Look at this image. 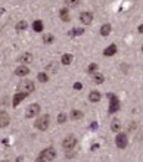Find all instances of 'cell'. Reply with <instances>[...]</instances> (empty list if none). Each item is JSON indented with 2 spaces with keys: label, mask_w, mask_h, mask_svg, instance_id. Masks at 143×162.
I'll list each match as a JSON object with an SVG mask.
<instances>
[{
  "label": "cell",
  "mask_w": 143,
  "mask_h": 162,
  "mask_svg": "<svg viewBox=\"0 0 143 162\" xmlns=\"http://www.w3.org/2000/svg\"><path fill=\"white\" fill-rule=\"evenodd\" d=\"M75 144H77V139H75L74 136H68V137H66V139L62 142V146H64V149H66V150L74 149Z\"/></svg>",
  "instance_id": "8992f818"
},
{
  "label": "cell",
  "mask_w": 143,
  "mask_h": 162,
  "mask_svg": "<svg viewBox=\"0 0 143 162\" xmlns=\"http://www.w3.org/2000/svg\"><path fill=\"white\" fill-rule=\"evenodd\" d=\"M65 5H66V6H78L80 3H78V2H71V0H66Z\"/></svg>",
  "instance_id": "83f0119b"
},
{
  "label": "cell",
  "mask_w": 143,
  "mask_h": 162,
  "mask_svg": "<svg viewBox=\"0 0 143 162\" xmlns=\"http://www.w3.org/2000/svg\"><path fill=\"white\" fill-rule=\"evenodd\" d=\"M27 96H28V95H24V93H16V95L13 96L12 105H13V106H18V105H19V102H21V100H24Z\"/></svg>",
  "instance_id": "30bf717a"
},
{
  "label": "cell",
  "mask_w": 143,
  "mask_h": 162,
  "mask_svg": "<svg viewBox=\"0 0 143 162\" xmlns=\"http://www.w3.org/2000/svg\"><path fill=\"white\" fill-rule=\"evenodd\" d=\"M109 99H111V103H109V114H115L117 110H120V99L117 97V96H114V95H111L109 93Z\"/></svg>",
  "instance_id": "277c9868"
},
{
  "label": "cell",
  "mask_w": 143,
  "mask_h": 162,
  "mask_svg": "<svg viewBox=\"0 0 143 162\" xmlns=\"http://www.w3.org/2000/svg\"><path fill=\"white\" fill-rule=\"evenodd\" d=\"M127 136H125L124 133H118V136H117V139H115V144L118 146L120 149H124V147H127Z\"/></svg>",
  "instance_id": "52a82bcc"
},
{
  "label": "cell",
  "mask_w": 143,
  "mask_h": 162,
  "mask_svg": "<svg viewBox=\"0 0 143 162\" xmlns=\"http://www.w3.org/2000/svg\"><path fill=\"white\" fill-rule=\"evenodd\" d=\"M32 30H34L36 32H41V31H43V22H41V21H36L34 24H32Z\"/></svg>",
  "instance_id": "e0dca14e"
},
{
  "label": "cell",
  "mask_w": 143,
  "mask_h": 162,
  "mask_svg": "<svg viewBox=\"0 0 143 162\" xmlns=\"http://www.w3.org/2000/svg\"><path fill=\"white\" fill-rule=\"evenodd\" d=\"M53 40H55V37L52 36V34H44V36H43V41H44L46 44L53 43Z\"/></svg>",
  "instance_id": "7402d4cb"
},
{
  "label": "cell",
  "mask_w": 143,
  "mask_h": 162,
  "mask_svg": "<svg viewBox=\"0 0 143 162\" xmlns=\"http://www.w3.org/2000/svg\"><path fill=\"white\" fill-rule=\"evenodd\" d=\"M9 124V115L6 112H0V128H3Z\"/></svg>",
  "instance_id": "8fae6325"
},
{
  "label": "cell",
  "mask_w": 143,
  "mask_h": 162,
  "mask_svg": "<svg viewBox=\"0 0 143 162\" xmlns=\"http://www.w3.org/2000/svg\"><path fill=\"white\" fill-rule=\"evenodd\" d=\"M93 81H95L96 84H102V83L105 81V77H103L102 74H95V77H93Z\"/></svg>",
  "instance_id": "44dd1931"
},
{
  "label": "cell",
  "mask_w": 143,
  "mask_h": 162,
  "mask_svg": "<svg viewBox=\"0 0 143 162\" xmlns=\"http://www.w3.org/2000/svg\"><path fill=\"white\" fill-rule=\"evenodd\" d=\"M37 78H38V81H41V83L49 81V77H47V74H44V72H40V74L37 75Z\"/></svg>",
  "instance_id": "cb8c5ba5"
},
{
  "label": "cell",
  "mask_w": 143,
  "mask_h": 162,
  "mask_svg": "<svg viewBox=\"0 0 143 162\" xmlns=\"http://www.w3.org/2000/svg\"><path fill=\"white\" fill-rule=\"evenodd\" d=\"M27 27H28V24L24 22V21H21V22L16 24V30H18V31H21V30H27Z\"/></svg>",
  "instance_id": "d4e9b609"
},
{
  "label": "cell",
  "mask_w": 143,
  "mask_h": 162,
  "mask_svg": "<svg viewBox=\"0 0 143 162\" xmlns=\"http://www.w3.org/2000/svg\"><path fill=\"white\" fill-rule=\"evenodd\" d=\"M120 128H121L120 121H118V119H114L112 124H111V130H112V131H115V133H120Z\"/></svg>",
  "instance_id": "d6986e66"
},
{
  "label": "cell",
  "mask_w": 143,
  "mask_h": 162,
  "mask_svg": "<svg viewBox=\"0 0 143 162\" xmlns=\"http://www.w3.org/2000/svg\"><path fill=\"white\" fill-rule=\"evenodd\" d=\"M115 53H117V46L115 44H111L108 49H105V52H103L105 56H114Z\"/></svg>",
  "instance_id": "9a60e30c"
},
{
  "label": "cell",
  "mask_w": 143,
  "mask_h": 162,
  "mask_svg": "<svg viewBox=\"0 0 143 162\" xmlns=\"http://www.w3.org/2000/svg\"><path fill=\"white\" fill-rule=\"evenodd\" d=\"M84 115H83V112H80V110H71V118L72 119H80Z\"/></svg>",
  "instance_id": "603a6c76"
},
{
  "label": "cell",
  "mask_w": 143,
  "mask_h": 162,
  "mask_svg": "<svg viewBox=\"0 0 143 162\" xmlns=\"http://www.w3.org/2000/svg\"><path fill=\"white\" fill-rule=\"evenodd\" d=\"M65 121H66V115H65V114H59V116H58V122L62 124V122H65Z\"/></svg>",
  "instance_id": "484cf974"
},
{
  "label": "cell",
  "mask_w": 143,
  "mask_h": 162,
  "mask_svg": "<svg viewBox=\"0 0 143 162\" xmlns=\"http://www.w3.org/2000/svg\"><path fill=\"white\" fill-rule=\"evenodd\" d=\"M139 32H142V34H143V25H140V27H139Z\"/></svg>",
  "instance_id": "4dcf8cb0"
},
{
  "label": "cell",
  "mask_w": 143,
  "mask_h": 162,
  "mask_svg": "<svg viewBox=\"0 0 143 162\" xmlns=\"http://www.w3.org/2000/svg\"><path fill=\"white\" fill-rule=\"evenodd\" d=\"M109 32H111V25H109V24H105V25H102V28H100V36L106 37Z\"/></svg>",
  "instance_id": "2e32d148"
},
{
  "label": "cell",
  "mask_w": 143,
  "mask_h": 162,
  "mask_svg": "<svg viewBox=\"0 0 143 162\" xmlns=\"http://www.w3.org/2000/svg\"><path fill=\"white\" fill-rule=\"evenodd\" d=\"M74 89H75V90H81V89H83V86H81L80 83H75V84H74Z\"/></svg>",
  "instance_id": "f1b7e54d"
},
{
  "label": "cell",
  "mask_w": 143,
  "mask_h": 162,
  "mask_svg": "<svg viewBox=\"0 0 143 162\" xmlns=\"http://www.w3.org/2000/svg\"><path fill=\"white\" fill-rule=\"evenodd\" d=\"M80 21L84 25L91 24V21H93V13H90V12H81L80 13Z\"/></svg>",
  "instance_id": "ba28073f"
},
{
  "label": "cell",
  "mask_w": 143,
  "mask_h": 162,
  "mask_svg": "<svg viewBox=\"0 0 143 162\" xmlns=\"http://www.w3.org/2000/svg\"><path fill=\"white\" fill-rule=\"evenodd\" d=\"M96 69H97V65L96 63H90L89 65V72L93 74V72H96Z\"/></svg>",
  "instance_id": "4316f807"
},
{
  "label": "cell",
  "mask_w": 143,
  "mask_h": 162,
  "mask_svg": "<svg viewBox=\"0 0 143 162\" xmlns=\"http://www.w3.org/2000/svg\"><path fill=\"white\" fill-rule=\"evenodd\" d=\"M142 50H143V49H142Z\"/></svg>",
  "instance_id": "d6a6232c"
},
{
  "label": "cell",
  "mask_w": 143,
  "mask_h": 162,
  "mask_svg": "<svg viewBox=\"0 0 143 162\" xmlns=\"http://www.w3.org/2000/svg\"><path fill=\"white\" fill-rule=\"evenodd\" d=\"M72 62V55L71 53H65L64 56H62V63L64 65H70Z\"/></svg>",
  "instance_id": "ac0fdd59"
},
{
  "label": "cell",
  "mask_w": 143,
  "mask_h": 162,
  "mask_svg": "<svg viewBox=\"0 0 143 162\" xmlns=\"http://www.w3.org/2000/svg\"><path fill=\"white\" fill-rule=\"evenodd\" d=\"M49 122H50L49 115H43V116L37 118V121H36L34 125H36V128H38V130H41V131H44V130L49 128Z\"/></svg>",
  "instance_id": "3957f363"
},
{
  "label": "cell",
  "mask_w": 143,
  "mask_h": 162,
  "mask_svg": "<svg viewBox=\"0 0 143 162\" xmlns=\"http://www.w3.org/2000/svg\"><path fill=\"white\" fill-rule=\"evenodd\" d=\"M90 127H91V130H96V128H97V122H91Z\"/></svg>",
  "instance_id": "f546056e"
},
{
  "label": "cell",
  "mask_w": 143,
  "mask_h": 162,
  "mask_svg": "<svg viewBox=\"0 0 143 162\" xmlns=\"http://www.w3.org/2000/svg\"><path fill=\"white\" fill-rule=\"evenodd\" d=\"M34 90H36V86L31 80H24L18 84V91L24 93V95H30V93H32Z\"/></svg>",
  "instance_id": "6da1fadb"
},
{
  "label": "cell",
  "mask_w": 143,
  "mask_h": 162,
  "mask_svg": "<svg viewBox=\"0 0 143 162\" xmlns=\"http://www.w3.org/2000/svg\"><path fill=\"white\" fill-rule=\"evenodd\" d=\"M40 114V105L37 103H32L27 108V110H25V116L27 118H32V116H37Z\"/></svg>",
  "instance_id": "5b68a950"
},
{
  "label": "cell",
  "mask_w": 143,
  "mask_h": 162,
  "mask_svg": "<svg viewBox=\"0 0 143 162\" xmlns=\"http://www.w3.org/2000/svg\"><path fill=\"white\" fill-rule=\"evenodd\" d=\"M81 34H84V30H83V28H72V30L70 31V36H71V37L81 36Z\"/></svg>",
  "instance_id": "ffe728a7"
},
{
  "label": "cell",
  "mask_w": 143,
  "mask_h": 162,
  "mask_svg": "<svg viewBox=\"0 0 143 162\" xmlns=\"http://www.w3.org/2000/svg\"><path fill=\"white\" fill-rule=\"evenodd\" d=\"M15 74L18 75V77H25V75L30 74V69H28L25 65H22V66H19V68H16V69H15Z\"/></svg>",
  "instance_id": "9c48e42d"
},
{
  "label": "cell",
  "mask_w": 143,
  "mask_h": 162,
  "mask_svg": "<svg viewBox=\"0 0 143 162\" xmlns=\"http://www.w3.org/2000/svg\"><path fill=\"white\" fill-rule=\"evenodd\" d=\"M55 156H56L55 149L53 147H47V149H44L40 153V156L37 158V162H49V161L55 159Z\"/></svg>",
  "instance_id": "7a4b0ae2"
},
{
  "label": "cell",
  "mask_w": 143,
  "mask_h": 162,
  "mask_svg": "<svg viewBox=\"0 0 143 162\" xmlns=\"http://www.w3.org/2000/svg\"><path fill=\"white\" fill-rule=\"evenodd\" d=\"M19 61L22 63H30V62H32V55L31 53H24V55L19 56Z\"/></svg>",
  "instance_id": "4fadbf2b"
},
{
  "label": "cell",
  "mask_w": 143,
  "mask_h": 162,
  "mask_svg": "<svg viewBox=\"0 0 143 162\" xmlns=\"http://www.w3.org/2000/svg\"><path fill=\"white\" fill-rule=\"evenodd\" d=\"M59 16H61V19L65 21V22H70V21H71V18H70V11L65 9V7H64V9H61Z\"/></svg>",
  "instance_id": "7c38bea8"
},
{
  "label": "cell",
  "mask_w": 143,
  "mask_h": 162,
  "mask_svg": "<svg viewBox=\"0 0 143 162\" xmlns=\"http://www.w3.org/2000/svg\"><path fill=\"white\" fill-rule=\"evenodd\" d=\"M100 97H102V95H100L99 91H90V95H89V100L90 102H99Z\"/></svg>",
  "instance_id": "5bb4252c"
},
{
  "label": "cell",
  "mask_w": 143,
  "mask_h": 162,
  "mask_svg": "<svg viewBox=\"0 0 143 162\" xmlns=\"http://www.w3.org/2000/svg\"><path fill=\"white\" fill-rule=\"evenodd\" d=\"M5 162H7V161H5Z\"/></svg>",
  "instance_id": "1f68e13d"
}]
</instances>
